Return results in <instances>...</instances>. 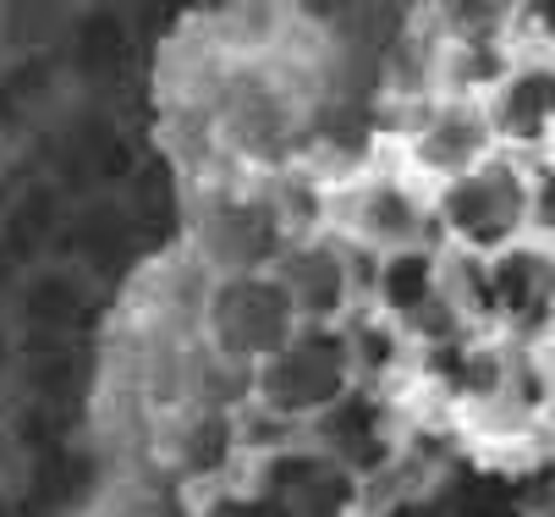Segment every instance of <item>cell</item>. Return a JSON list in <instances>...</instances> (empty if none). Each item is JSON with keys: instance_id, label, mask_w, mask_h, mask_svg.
Listing matches in <instances>:
<instances>
[{"instance_id": "cell-1", "label": "cell", "mask_w": 555, "mask_h": 517, "mask_svg": "<svg viewBox=\"0 0 555 517\" xmlns=\"http://www.w3.org/2000/svg\"><path fill=\"white\" fill-rule=\"evenodd\" d=\"M347 391H358V369L341 325H302L270 363L254 369V397L270 418L313 424Z\"/></svg>"}, {"instance_id": "cell-2", "label": "cell", "mask_w": 555, "mask_h": 517, "mask_svg": "<svg viewBox=\"0 0 555 517\" xmlns=\"http://www.w3.org/2000/svg\"><path fill=\"white\" fill-rule=\"evenodd\" d=\"M435 215L467 259H501L533 227V177H522V166L495 155L479 171L446 182Z\"/></svg>"}, {"instance_id": "cell-3", "label": "cell", "mask_w": 555, "mask_h": 517, "mask_svg": "<svg viewBox=\"0 0 555 517\" xmlns=\"http://www.w3.org/2000/svg\"><path fill=\"white\" fill-rule=\"evenodd\" d=\"M204 325H209V341L220 358L231 363H270L302 325H297V309L281 292V281L270 270L259 275H220L215 292H209V309H204Z\"/></svg>"}, {"instance_id": "cell-4", "label": "cell", "mask_w": 555, "mask_h": 517, "mask_svg": "<svg viewBox=\"0 0 555 517\" xmlns=\"http://www.w3.org/2000/svg\"><path fill=\"white\" fill-rule=\"evenodd\" d=\"M198 237H204V254L215 259L220 275L275 270V259L292 243L270 198H220V204H209Z\"/></svg>"}, {"instance_id": "cell-5", "label": "cell", "mask_w": 555, "mask_h": 517, "mask_svg": "<svg viewBox=\"0 0 555 517\" xmlns=\"http://www.w3.org/2000/svg\"><path fill=\"white\" fill-rule=\"evenodd\" d=\"M94 314V275L77 264H34L12 292V325L28 341H77Z\"/></svg>"}, {"instance_id": "cell-6", "label": "cell", "mask_w": 555, "mask_h": 517, "mask_svg": "<svg viewBox=\"0 0 555 517\" xmlns=\"http://www.w3.org/2000/svg\"><path fill=\"white\" fill-rule=\"evenodd\" d=\"M413 160L418 171L440 182H456L467 171H479L485 160H495V127H490L485 100H473V94L440 100L413 132Z\"/></svg>"}, {"instance_id": "cell-7", "label": "cell", "mask_w": 555, "mask_h": 517, "mask_svg": "<svg viewBox=\"0 0 555 517\" xmlns=\"http://www.w3.org/2000/svg\"><path fill=\"white\" fill-rule=\"evenodd\" d=\"M281 281V292L297 309V325H341L347 303H352V264L341 248L320 243V237H302L286 243V254L270 270Z\"/></svg>"}, {"instance_id": "cell-8", "label": "cell", "mask_w": 555, "mask_h": 517, "mask_svg": "<svg viewBox=\"0 0 555 517\" xmlns=\"http://www.w3.org/2000/svg\"><path fill=\"white\" fill-rule=\"evenodd\" d=\"M259 495H270L281 517H352L358 479L325 452H275L264 463Z\"/></svg>"}, {"instance_id": "cell-9", "label": "cell", "mask_w": 555, "mask_h": 517, "mask_svg": "<svg viewBox=\"0 0 555 517\" xmlns=\"http://www.w3.org/2000/svg\"><path fill=\"white\" fill-rule=\"evenodd\" d=\"M490 298L495 320H506L522 336H539L555 325V254L517 243L501 259H490Z\"/></svg>"}, {"instance_id": "cell-10", "label": "cell", "mask_w": 555, "mask_h": 517, "mask_svg": "<svg viewBox=\"0 0 555 517\" xmlns=\"http://www.w3.org/2000/svg\"><path fill=\"white\" fill-rule=\"evenodd\" d=\"M495 138L506 143H550L555 138V61L506 66V78L485 100Z\"/></svg>"}, {"instance_id": "cell-11", "label": "cell", "mask_w": 555, "mask_h": 517, "mask_svg": "<svg viewBox=\"0 0 555 517\" xmlns=\"http://www.w3.org/2000/svg\"><path fill=\"white\" fill-rule=\"evenodd\" d=\"M313 435H320V452L331 463H341L352 479L379 474L390 463V429H385V408L369 391H347L331 413L313 418Z\"/></svg>"}, {"instance_id": "cell-12", "label": "cell", "mask_w": 555, "mask_h": 517, "mask_svg": "<svg viewBox=\"0 0 555 517\" xmlns=\"http://www.w3.org/2000/svg\"><path fill=\"white\" fill-rule=\"evenodd\" d=\"M352 220H358V237L374 248V259H379V254H402V248H429V243H424V237H429V232H424V204H418L413 188H402V182H374V188H363Z\"/></svg>"}, {"instance_id": "cell-13", "label": "cell", "mask_w": 555, "mask_h": 517, "mask_svg": "<svg viewBox=\"0 0 555 517\" xmlns=\"http://www.w3.org/2000/svg\"><path fill=\"white\" fill-rule=\"evenodd\" d=\"M61 232H66V209H61L55 182H28L23 193L7 198V215H0V248L12 254L17 270L44 264V254H50V243Z\"/></svg>"}, {"instance_id": "cell-14", "label": "cell", "mask_w": 555, "mask_h": 517, "mask_svg": "<svg viewBox=\"0 0 555 517\" xmlns=\"http://www.w3.org/2000/svg\"><path fill=\"white\" fill-rule=\"evenodd\" d=\"M66 243H72V264L83 270V275H111L116 264H127V254H132V215H127V204H116V198H94L89 209H77V215H66Z\"/></svg>"}, {"instance_id": "cell-15", "label": "cell", "mask_w": 555, "mask_h": 517, "mask_svg": "<svg viewBox=\"0 0 555 517\" xmlns=\"http://www.w3.org/2000/svg\"><path fill=\"white\" fill-rule=\"evenodd\" d=\"M374 298L390 320L413 325L435 298H440V259L429 248H402L374 259Z\"/></svg>"}, {"instance_id": "cell-16", "label": "cell", "mask_w": 555, "mask_h": 517, "mask_svg": "<svg viewBox=\"0 0 555 517\" xmlns=\"http://www.w3.org/2000/svg\"><path fill=\"white\" fill-rule=\"evenodd\" d=\"M17 363H23V380H28L39 408L77 402L89 386V363H83V347L77 341H28L17 352Z\"/></svg>"}, {"instance_id": "cell-17", "label": "cell", "mask_w": 555, "mask_h": 517, "mask_svg": "<svg viewBox=\"0 0 555 517\" xmlns=\"http://www.w3.org/2000/svg\"><path fill=\"white\" fill-rule=\"evenodd\" d=\"M462 517H528L522 506V484H512L506 474H479V468H467L456 474L451 484H440Z\"/></svg>"}, {"instance_id": "cell-18", "label": "cell", "mask_w": 555, "mask_h": 517, "mask_svg": "<svg viewBox=\"0 0 555 517\" xmlns=\"http://www.w3.org/2000/svg\"><path fill=\"white\" fill-rule=\"evenodd\" d=\"M127 61V23L121 17H89L77 28V66L83 72H116Z\"/></svg>"}, {"instance_id": "cell-19", "label": "cell", "mask_w": 555, "mask_h": 517, "mask_svg": "<svg viewBox=\"0 0 555 517\" xmlns=\"http://www.w3.org/2000/svg\"><path fill=\"white\" fill-rule=\"evenodd\" d=\"M385 517H462V512L446 490H424V495H408V501L385 506Z\"/></svg>"}, {"instance_id": "cell-20", "label": "cell", "mask_w": 555, "mask_h": 517, "mask_svg": "<svg viewBox=\"0 0 555 517\" xmlns=\"http://www.w3.org/2000/svg\"><path fill=\"white\" fill-rule=\"evenodd\" d=\"M533 232H544V243L555 248V166L533 177Z\"/></svg>"}, {"instance_id": "cell-21", "label": "cell", "mask_w": 555, "mask_h": 517, "mask_svg": "<svg viewBox=\"0 0 555 517\" xmlns=\"http://www.w3.org/2000/svg\"><path fill=\"white\" fill-rule=\"evenodd\" d=\"M204 517H281V506H275L270 495L254 490V495H220Z\"/></svg>"}, {"instance_id": "cell-22", "label": "cell", "mask_w": 555, "mask_h": 517, "mask_svg": "<svg viewBox=\"0 0 555 517\" xmlns=\"http://www.w3.org/2000/svg\"><path fill=\"white\" fill-rule=\"evenodd\" d=\"M17 281H23V275H17V264H12V254H7V248H0V309H7V303H12V292H17Z\"/></svg>"}, {"instance_id": "cell-23", "label": "cell", "mask_w": 555, "mask_h": 517, "mask_svg": "<svg viewBox=\"0 0 555 517\" xmlns=\"http://www.w3.org/2000/svg\"><path fill=\"white\" fill-rule=\"evenodd\" d=\"M17 363V336H12V325H7V314H0V380H7V369Z\"/></svg>"}, {"instance_id": "cell-24", "label": "cell", "mask_w": 555, "mask_h": 517, "mask_svg": "<svg viewBox=\"0 0 555 517\" xmlns=\"http://www.w3.org/2000/svg\"><path fill=\"white\" fill-rule=\"evenodd\" d=\"M0 517H7V484H0Z\"/></svg>"}, {"instance_id": "cell-25", "label": "cell", "mask_w": 555, "mask_h": 517, "mask_svg": "<svg viewBox=\"0 0 555 517\" xmlns=\"http://www.w3.org/2000/svg\"><path fill=\"white\" fill-rule=\"evenodd\" d=\"M539 517H555V501H550V506H544V512H539Z\"/></svg>"}]
</instances>
